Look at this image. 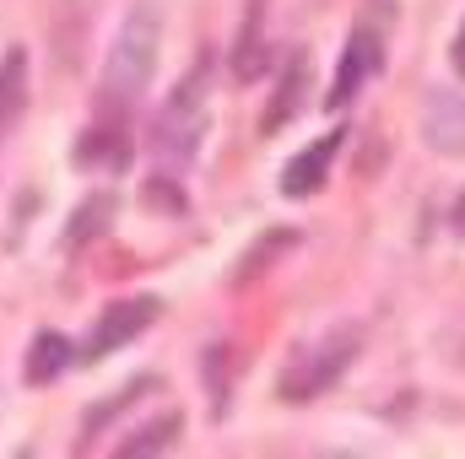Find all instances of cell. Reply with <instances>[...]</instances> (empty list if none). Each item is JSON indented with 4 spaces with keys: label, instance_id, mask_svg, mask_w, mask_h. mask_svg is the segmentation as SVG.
<instances>
[{
    "label": "cell",
    "instance_id": "7a4b0ae2",
    "mask_svg": "<svg viewBox=\"0 0 465 459\" xmlns=\"http://www.w3.org/2000/svg\"><path fill=\"white\" fill-rule=\"evenodd\" d=\"M357 346H362V336H357L351 325L325 330L320 341L298 346V351H292V362H287V367H282V378H276V395H282V400H292V405H303V400L325 395V389H331V384L351 367Z\"/></svg>",
    "mask_w": 465,
    "mask_h": 459
},
{
    "label": "cell",
    "instance_id": "6da1fadb",
    "mask_svg": "<svg viewBox=\"0 0 465 459\" xmlns=\"http://www.w3.org/2000/svg\"><path fill=\"white\" fill-rule=\"evenodd\" d=\"M157 49H163V11L141 0L119 22L114 44H109V60H104V98L114 109L141 103V93L152 87V71H157Z\"/></svg>",
    "mask_w": 465,
    "mask_h": 459
},
{
    "label": "cell",
    "instance_id": "30bf717a",
    "mask_svg": "<svg viewBox=\"0 0 465 459\" xmlns=\"http://www.w3.org/2000/svg\"><path fill=\"white\" fill-rule=\"evenodd\" d=\"M179 427H184L179 416H163L157 427H141L135 438H124V444H119V454H124V459H135V454H157V449H168V444H173V433H179Z\"/></svg>",
    "mask_w": 465,
    "mask_h": 459
},
{
    "label": "cell",
    "instance_id": "8fae6325",
    "mask_svg": "<svg viewBox=\"0 0 465 459\" xmlns=\"http://www.w3.org/2000/svg\"><path fill=\"white\" fill-rule=\"evenodd\" d=\"M303 60H292V71H287V93H276V103L265 109V130H276V124H287V119L298 114V93H303Z\"/></svg>",
    "mask_w": 465,
    "mask_h": 459
},
{
    "label": "cell",
    "instance_id": "3957f363",
    "mask_svg": "<svg viewBox=\"0 0 465 459\" xmlns=\"http://www.w3.org/2000/svg\"><path fill=\"white\" fill-rule=\"evenodd\" d=\"M201 130H206V71L195 65V71L168 93L152 141H157V151H163L168 162H190L195 146H201Z\"/></svg>",
    "mask_w": 465,
    "mask_h": 459
},
{
    "label": "cell",
    "instance_id": "ba28073f",
    "mask_svg": "<svg viewBox=\"0 0 465 459\" xmlns=\"http://www.w3.org/2000/svg\"><path fill=\"white\" fill-rule=\"evenodd\" d=\"M22 109H27V54L11 49L0 60V141L11 135V124L22 119Z\"/></svg>",
    "mask_w": 465,
    "mask_h": 459
},
{
    "label": "cell",
    "instance_id": "277c9868",
    "mask_svg": "<svg viewBox=\"0 0 465 459\" xmlns=\"http://www.w3.org/2000/svg\"><path fill=\"white\" fill-rule=\"evenodd\" d=\"M157 314H163L157 298H124V303H109V314L93 325V336H87V351H82V356H104V351L130 346L141 330L157 325Z\"/></svg>",
    "mask_w": 465,
    "mask_h": 459
},
{
    "label": "cell",
    "instance_id": "52a82bcc",
    "mask_svg": "<svg viewBox=\"0 0 465 459\" xmlns=\"http://www.w3.org/2000/svg\"><path fill=\"white\" fill-rule=\"evenodd\" d=\"M373 71H379V38L357 27V33L347 38L341 71H336V82H331V103H336V109H341V103H351V98H357V87H362Z\"/></svg>",
    "mask_w": 465,
    "mask_h": 459
},
{
    "label": "cell",
    "instance_id": "5b68a950",
    "mask_svg": "<svg viewBox=\"0 0 465 459\" xmlns=\"http://www.w3.org/2000/svg\"><path fill=\"white\" fill-rule=\"evenodd\" d=\"M422 141H428L439 157H465V98L460 93H428Z\"/></svg>",
    "mask_w": 465,
    "mask_h": 459
},
{
    "label": "cell",
    "instance_id": "5bb4252c",
    "mask_svg": "<svg viewBox=\"0 0 465 459\" xmlns=\"http://www.w3.org/2000/svg\"><path fill=\"white\" fill-rule=\"evenodd\" d=\"M455 228L465 232V195H460V206H455Z\"/></svg>",
    "mask_w": 465,
    "mask_h": 459
},
{
    "label": "cell",
    "instance_id": "8992f818",
    "mask_svg": "<svg viewBox=\"0 0 465 459\" xmlns=\"http://www.w3.org/2000/svg\"><path fill=\"white\" fill-rule=\"evenodd\" d=\"M336 151H341V135H325V141H314V146H303L287 168H282V195L287 200H309L325 179H331V162H336Z\"/></svg>",
    "mask_w": 465,
    "mask_h": 459
},
{
    "label": "cell",
    "instance_id": "9c48e42d",
    "mask_svg": "<svg viewBox=\"0 0 465 459\" xmlns=\"http://www.w3.org/2000/svg\"><path fill=\"white\" fill-rule=\"evenodd\" d=\"M65 367H71V341L54 336V330H44L33 341V351H27V384H54Z\"/></svg>",
    "mask_w": 465,
    "mask_h": 459
},
{
    "label": "cell",
    "instance_id": "4fadbf2b",
    "mask_svg": "<svg viewBox=\"0 0 465 459\" xmlns=\"http://www.w3.org/2000/svg\"><path fill=\"white\" fill-rule=\"evenodd\" d=\"M455 71L465 76V27H460V38H455Z\"/></svg>",
    "mask_w": 465,
    "mask_h": 459
},
{
    "label": "cell",
    "instance_id": "7c38bea8",
    "mask_svg": "<svg viewBox=\"0 0 465 459\" xmlns=\"http://www.w3.org/2000/svg\"><path fill=\"white\" fill-rule=\"evenodd\" d=\"M109 211H114V200H109V195H93V200H87V206L76 211V232H71V243H82V238H93V232L104 228L98 217H109Z\"/></svg>",
    "mask_w": 465,
    "mask_h": 459
}]
</instances>
